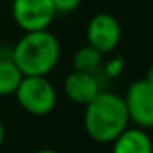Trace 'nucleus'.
Wrapping results in <instances>:
<instances>
[{"label":"nucleus","instance_id":"1","mask_svg":"<svg viewBox=\"0 0 153 153\" xmlns=\"http://www.w3.org/2000/svg\"><path fill=\"white\" fill-rule=\"evenodd\" d=\"M84 107V130L96 143H112L130 123L123 99L115 92L100 91Z\"/></svg>","mask_w":153,"mask_h":153},{"label":"nucleus","instance_id":"2","mask_svg":"<svg viewBox=\"0 0 153 153\" xmlns=\"http://www.w3.org/2000/svg\"><path fill=\"white\" fill-rule=\"evenodd\" d=\"M61 58V45L50 30L28 31L12 50V61L23 76H45L53 73Z\"/></svg>","mask_w":153,"mask_h":153},{"label":"nucleus","instance_id":"3","mask_svg":"<svg viewBox=\"0 0 153 153\" xmlns=\"http://www.w3.org/2000/svg\"><path fill=\"white\" fill-rule=\"evenodd\" d=\"M13 96L18 105L35 117L51 114L58 104L56 87L45 76H23Z\"/></svg>","mask_w":153,"mask_h":153},{"label":"nucleus","instance_id":"4","mask_svg":"<svg viewBox=\"0 0 153 153\" xmlns=\"http://www.w3.org/2000/svg\"><path fill=\"white\" fill-rule=\"evenodd\" d=\"M51 0H13L12 17L20 30L28 31L48 30L56 18Z\"/></svg>","mask_w":153,"mask_h":153},{"label":"nucleus","instance_id":"5","mask_svg":"<svg viewBox=\"0 0 153 153\" xmlns=\"http://www.w3.org/2000/svg\"><path fill=\"white\" fill-rule=\"evenodd\" d=\"M128 122L143 130L153 128V87L145 79H137L127 87L122 97Z\"/></svg>","mask_w":153,"mask_h":153},{"label":"nucleus","instance_id":"6","mask_svg":"<svg viewBox=\"0 0 153 153\" xmlns=\"http://www.w3.org/2000/svg\"><path fill=\"white\" fill-rule=\"evenodd\" d=\"M122 38V27L114 15L107 12L96 13L86 27V40L91 48L100 54H109L119 46Z\"/></svg>","mask_w":153,"mask_h":153},{"label":"nucleus","instance_id":"7","mask_svg":"<svg viewBox=\"0 0 153 153\" xmlns=\"http://www.w3.org/2000/svg\"><path fill=\"white\" fill-rule=\"evenodd\" d=\"M63 91L71 102L87 105L102 89H100V82L96 74L73 71L64 77Z\"/></svg>","mask_w":153,"mask_h":153},{"label":"nucleus","instance_id":"8","mask_svg":"<svg viewBox=\"0 0 153 153\" xmlns=\"http://www.w3.org/2000/svg\"><path fill=\"white\" fill-rule=\"evenodd\" d=\"M110 153H153L152 137L143 128L127 127L112 142Z\"/></svg>","mask_w":153,"mask_h":153},{"label":"nucleus","instance_id":"9","mask_svg":"<svg viewBox=\"0 0 153 153\" xmlns=\"http://www.w3.org/2000/svg\"><path fill=\"white\" fill-rule=\"evenodd\" d=\"M104 59L102 54L91 48L89 45L79 48L73 56V71L79 73H89V74H97V71L102 68Z\"/></svg>","mask_w":153,"mask_h":153},{"label":"nucleus","instance_id":"10","mask_svg":"<svg viewBox=\"0 0 153 153\" xmlns=\"http://www.w3.org/2000/svg\"><path fill=\"white\" fill-rule=\"evenodd\" d=\"M22 79H23V74L13 61H0V97L13 96Z\"/></svg>","mask_w":153,"mask_h":153},{"label":"nucleus","instance_id":"11","mask_svg":"<svg viewBox=\"0 0 153 153\" xmlns=\"http://www.w3.org/2000/svg\"><path fill=\"white\" fill-rule=\"evenodd\" d=\"M123 69H125V59H123L122 56L110 58V59L102 66L104 76H105L107 79H117L119 76H122Z\"/></svg>","mask_w":153,"mask_h":153},{"label":"nucleus","instance_id":"12","mask_svg":"<svg viewBox=\"0 0 153 153\" xmlns=\"http://www.w3.org/2000/svg\"><path fill=\"white\" fill-rule=\"evenodd\" d=\"M56 13H73L81 7L82 0H51Z\"/></svg>","mask_w":153,"mask_h":153},{"label":"nucleus","instance_id":"13","mask_svg":"<svg viewBox=\"0 0 153 153\" xmlns=\"http://www.w3.org/2000/svg\"><path fill=\"white\" fill-rule=\"evenodd\" d=\"M12 50H13V46H8V45L0 43V61L12 59Z\"/></svg>","mask_w":153,"mask_h":153},{"label":"nucleus","instance_id":"14","mask_svg":"<svg viewBox=\"0 0 153 153\" xmlns=\"http://www.w3.org/2000/svg\"><path fill=\"white\" fill-rule=\"evenodd\" d=\"M143 79H145L146 82L153 87V64L148 68V69H146V74H145V77H143Z\"/></svg>","mask_w":153,"mask_h":153},{"label":"nucleus","instance_id":"15","mask_svg":"<svg viewBox=\"0 0 153 153\" xmlns=\"http://www.w3.org/2000/svg\"><path fill=\"white\" fill-rule=\"evenodd\" d=\"M4 140H5V125H4L2 117H0V146L4 145Z\"/></svg>","mask_w":153,"mask_h":153},{"label":"nucleus","instance_id":"16","mask_svg":"<svg viewBox=\"0 0 153 153\" xmlns=\"http://www.w3.org/2000/svg\"><path fill=\"white\" fill-rule=\"evenodd\" d=\"M35 153H59V152H56V150H53V148H40Z\"/></svg>","mask_w":153,"mask_h":153}]
</instances>
